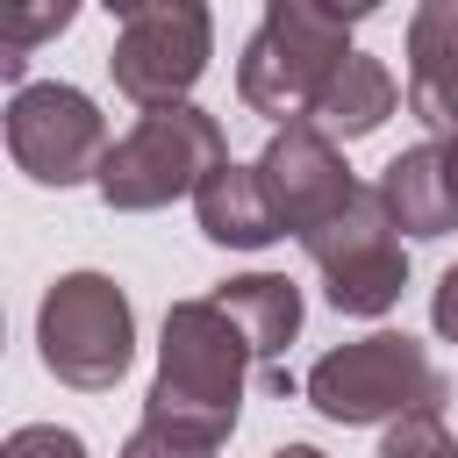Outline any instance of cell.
<instances>
[{
  "label": "cell",
  "instance_id": "1",
  "mask_svg": "<svg viewBox=\"0 0 458 458\" xmlns=\"http://www.w3.org/2000/svg\"><path fill=\"white\" fill-rule=\"evenodd\" d=\"M243 379H250V351H243L236 322L208 293L172 301L165 329H157V379L143 394V422L186 429V437L222 451V437L243 415Z\"/></svg>",
  "mask_w": 458,
  "mask_h": 458
},
{
  "label": "cell",
  "instance_id": "2",
  "mask_svg": "<svg viewBox=\"0 0 458 458\" xmlns=\"http://www.w3.org/2000/svg\"><path fill=\"white\" fill-rule=\"evenodd\" d=\"M444 394H451V379L437 372L429 344H415L408 329H372L358 344H336L301 379V401L344 429H372V422H401V415H444Z\"/></svg>",
  "mask_w": 458,
  "mask_h": 458
},
{
  "label": "cell",
  "instance_id": "3",
  "mask_svg": "<svg viewBox=\"0 0 458 458\" xmlns=\"http://www.w3.org/2000/svg\"><path fill=\"white\" fill-rule=\"evenodd\" d=\"M351 21L358 14H336V7H315V0H272L236 57V100L265 122H308L315 93L329 86V72L351 57Z\"/></svg>",
  "mask_w": 458,
  "mask_h": 458
},
{
  "label": "cell",
  "instance_id": "4",
  "mask_svg": "<svg viewBox=\"0 0 458 458\" xmlns=\"http://www.w3.org/2000/svg\"><path fill=\"white\" fill-rule=\"evenodd\" d=\"M222 157H229V143H222V122H215L208 107H193V100H179V107H143V122L107 143L93 186H100V200H107L114 215H150V208L186 200Z\"/></svg>",
  "mask_w": 458,
  "mask_h": 458
},
{
  "label": "cell",
  "instance_id": "5",
  "mask_svg": "<svg viewBox=\"0 0 458 458\" xmlns=\"http://www.w3.org/2000/svg\"><path fill=\"white\" fill-rule=\"evenodd\" d=\"M36 351L43 372L79 386V394H107L129 358H136V308L107 272H57L36 301Z\"/></svg>",
  "mask_w": 458,
  "mask_h": 458
},
{
  "label": "cell",
  "instance_id": "6",
  "mask_svg": "<svg viewBox=\"0 0 458 458\" xmlns=\"http://www.w3.org/2000/svg\"><path fill=\"white\" fill-rule=\"evenodd\" d=\"M215 57V14L200 0H122L114 7V93L136 107H179Z\"/></svg>",
  "mask_w": 458,
  "mask_h": 458
},
{
  "label": "cell",
  "instance_id": "7",
  "mask_svg": "<svg viewBox=\"0 0 458 458\" xmlns=\"http://www.w3.org/2000/svg\"><path fill=\"white\" fill-rule=\"evenodd\" d=\"M301 250H308V265L322 272V293H329L336 315L372 322V315H386V308L408 293V243H401V229L386 222V208H379L372 186H358L322 229H308Z\"/></svg>",
  "mask_w": 458,
  "mask_h": 458
},
{
  "label": "cell",
  "instance_id": "8",
  "mask_svg": "<svg viewBox=\"0 0 458 458\" xmlns=\"http://www.w3.org/2000/svg\"><path fill=\"white\" fill-rule=\"evenodd\" d=\"M7 157L36 179V186H86L107 157V114L93 107V93L64 86V79H36L14 86L7 100Z\"/></svg>",
  "mask_w": 458,
  "mask_h": 458
},
{
  "label": "cell",
  "instance_id": "9",
  "mask_svg": "<svg viewBox=\"0 0 458 458\" xmlns=\"http://www.w3.org/2000/svg\"><path fill=\"white\" fill-rule=\"evenodd\" d=\"M250 179H258V193H265L279 236H308V229H322V222L358 193L344 150H336L322 129H308V122L272 129V143L250 157Z\"/></svg>",
  "mask_w": 458,
  "mask_h": 458
},
{
  "label": "cell",
  "instance_id": "10",
  "mask_svg": "<svg viewBox=\"0 0 458 458\" xmlns=\"http://www.w3.org/2000/svg\"><path fill=\"white\" fill-rule=\"evenodd\" d=\"M372 193H379V208H386V222L401 236H451L458 229V186L444 172L437 136L429 143H408L401 157H386L379 179H372Z\"/></svg>",
  "mask_w": 458,
  "mask_h": 458
},
{
  "label": "cell",
  "instance_id": "11",
  "mask_svg": "<svg viewBox=\"0 0 458 458\" xmlns=\"http://www.w3.org/2000/svg\"><path fill=\"white\" fill-rule=\"evenodd\" d=\"M408 107L429 122V136L458 114V0H422L408 14Z\"/></svg>",
  "mask_w": 458,
  "mask_h": 458
},
{
  "label": "cell",
  "instance_id": "12",
  "mask_svg": "<svg viewBox=\"0 0 458 458\" xmlns=\"http://www.w3.org/2000/svg\"><path fill=\"white\" fill-rule=\"evenodd\" d=\"M208 301L236 322V336H243V351H250L258 372L279 365L286 344L301 336V286H293L286 272H236V279H222Z\"/></svg>",
  "mask_w": 458,
  "mask_h": 458
},
{
  "label": "cell",
  "instance_id": "13",
  "mask_svg": "<svg viewBox=\"0 0 458 458\" xmlns=\"http://www.w3.org/2000/svg\"><path fill=\"white\" fill-rule=\"evenodd\" d=\"M394 107H401V86H394V72H386L379 57L351 50V57L329 72V86L315 93V107H308V129H322L329 143H358V136H372V129H379Z\"/></svg>",
  "mask_w": 458,
  "mask_h": 458
},
{
  "label": "cell",
  "instance_id": "14",
  "mask_svg": "<svg viewBox=\"0 0 458 458\" xmlns=\"http://www.w3.org/2000/svg\"><path fill=\"white\" fill-rule=\"evenodd\" d=\"M193 222H200V236L222 243V250H265V243H279V222H272L250 165H236V157H222V165L193 186Z\"/></svg>",
  "mask_w": 458,
  "mask_h": 458
},
{
  "label": "cell",
  "instance_id": "15",
  "mask_svg": "<svg viewBox=\"0 0 458 458\" xmlns=\"http://www.w3.org/2000/svg\"><path fill=\"white\" fill-rule=\"evenodd\" d=\"M72 0H0V86H21L36 43L64 36L72 29Z\"/></svg>",
  "mask_w": 458,
  "mask_h": 458
},
{
  "label": "cell",
  "instance_id": "16",
  "mask_svg": "<svg viewBox=\"0 0 458 458\" xmlns=\"http://www.w3.org/2000/svg\"><path fill=\"white\" fill-rule=\"evenodd\" d=\"M379 458H458V437L444 415H401V422H386Z\"/></svg>",
  "mask_w": 458,
  "mask_h": 458
},
{
  "label": "cell",
  "instance_id": "17",
  "mask_svg": "<svg viewBox=\"0 0 458 458\" xmlns=\"http://www.w3.org/2000/svg\"><path fill=\"white\" fill-rule=\"evenodd\" d=\"M0 458H86V437L64 422H29V429L0 437Z\"/></svg>",
  "mask_w": 458,
  "mask_h": 458
},
{
  "label": "cell",
  "instance_id": "18",
  "mask_svg": "<svg viewBox=\"0 0 458 458\" xmlns=\"http://www.w3.org/2000/svg\"><path fill=\"white\" fill-rule=\"evenodd\" d=\"M122 458H215V444H200L186 429H165V422H136V437L122 444Z\"/></svg>",
  "mask_w": 458,
  "mask_h": 458
},
{
  "label": "cell",
  "instance_id": "19",
  "mask_svg": "<svg viewBox=\"0 0 458 458\" xmlns=\"http://www.w3.org/2000/svg\"><path fill=\"white\" fill-rule=\"evenodd\" d=\"M429 329H437L444 344H458V265H444V279H437V293H429Z\"/></svg>",
  "mask_w": 458,
  "mask_h": 458
},
{
  "label": "cell",
  "instance_id": "20",
  "mask_svg": "<svg viewBox=\"0 0 458 458\" xmlns=\"http://www.w3.org/2000/svg\"><path fill=\"white\" fill-rule=\"evenodd\" d=\"M272 458H322V451H315V444H279Z\"/></svg>",
  "mask_w": 458,
  "mask_h": 458
},
{
  "label": "cell",
  "instance_id": "21",
  "mask_svg": "<svg viewBox=\"0 0 458 458\" xmlns=\"http://www.w3.org/2000/svg\"><path fill=\"white\" fill-rule=\"evenodd\" d=\"M444 136H458V114H451V129H444Z\"/></svg>",
  "mask_w": 458,
  "mask_h": 458
},
{
  "label": "cell",
  "instance_id": "22",
  "mask_svg": "<svg viewBox=\"0 0 458 458\" xmlns=\"http://www.w3.org/2000/svg\"><path fill=\"white\" fill-rule=\"evenodd\" d=\"M0 344H7V315H0Z\"/></svg>",
  "mask_w": 458,
  "mask_h": 458
}]
</instances>
